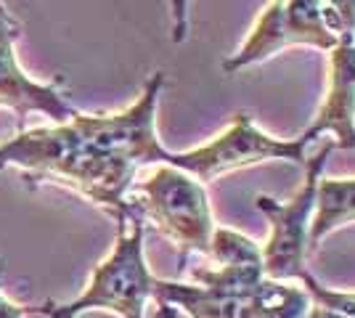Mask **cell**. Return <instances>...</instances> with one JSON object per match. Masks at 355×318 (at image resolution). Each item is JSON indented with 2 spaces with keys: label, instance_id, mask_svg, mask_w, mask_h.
Listing matches in <instances>:
<instances>
[{
  "label": "cell",
  "instance_id": "11",
  "mask_svg": "<svg viewBox=\"0 0 355 318\" xmlns=\"http://www.w3.org/2000/svg\"><path fill=\"white\" fill-rule=\"evenodd\" d=\"M300 284L311 297L305 318H355V292H337L324 287L313 273H308Z\"/></svg>",
  "mask_w": 355,
  "mask_h": 318
},
{
  "label": "cell",
  "instance_id": "5",
  "mask_svg": "<svg viewBox=\"0 0 355 318\" xmlns=\"http://www.w3.org/2000/svg\"><path fill=\"white\" fill-rule=\"evenodd\" d=\"M334 141L329 138L318 152L305 162V178L292 197L282 202L268 194L254 197V207L268 218V239L260 247L263 273L270 281H302L308 276L305 260L311 252V220L315 210V188L324 178L329 154L334 152Z\"/></svg>",
  "mask_w": 355,
  "mask_h": 318
},
{
  "label": "cell",
  "instance_id": "1",
  "mask_svg": "<svg viewBox=\"0 0 355 318\" xmlns=\"http://www.w3.org/2000/svg\"><path fill=\"white\" fill-rule=\"evenodd\" d=\"M164 75L146 80L138 101L112 114H83L53 127L19 130L0 146V170L19 167L30 178L74 188L114 220L135 215L128 194L144 165H167L170 152L157 136V104Z\"/></svg>",
  "mask_w": 355,
  "mask_h": 318
},
{
  "label": "cell",
  "instance_id": "7",
  "mask_svg": "<svg viewBox=\"0 0 355 318\" xmlns=\"http://www.w3.org/2000/svg\"><path fill=\"white\" fill-rule=\"evenodd\" d=\"M19 35H21L19 21L0 3V106L11 109L21 125L32 112H40L56 125L69 122L77 114V109L67 101L64 77L43 85L24 75L14 53V43Z\"/></svg>",
  "mask_w": 355,
  "mask_h": 318
},
{
  "label": "cell",
  "instance_id": "2",
  "mask_svg": "<svg viewBox=\"0 0 355 318\" xmlns=\"http://www.w3.org/2000/svg\"><path fill=\"white\" fill-rule=\"evenodd\" d=\"M350 30H355V3L273 0L260 11L236 53L223 61V72L236 75L289 46H308L329 53Z\"/></svg>",
  "mask_w": 355,
  "mask_h": 318
},
{
  "label": "cell",
  "instance_id": "10",
  "mask_svg": "<svg viewBox=\"0 0 355 318\" xmlns=\"http://www.w3.org/2000/svg\"><path fill=\"white\" fill-rule=\"evenodd\" d=\"M311 308V297L305 289L289 281L263 279L257 289L244 303L239 318H305Z\"/></svg>",
  "mask_w": 355,
  "mask_h": 318
},
{
  "label": "cell",
  "instance_id": "4",
  "mask_svg": "<svg viewBox=\"0 0 355 318\" xmlns=\"http://www.w3.org/2000/svg\"><path fill=\"white\" fill-rule=\"evenodd\" d=\"M128 204L144 223H154L162 236L175 244L180 263H186L191 252L209 258L215 220L205 183L178 167L157 165L144 181L133 183Z\"/></svg>",
  "mask_w": 355,
  "mask_h": 318
},
{
  "label": "cell",
  "instance_id": "3",
  "mask_svg": "<svg viewBox=\"0 0 355 318\" xmlns=\"http://www.w3.org/2000/svg\"><path fill=\"white\" fill-rule=\"evenodd\" d=\"M144 220L128 215L117 220V242L90 273V284L74 303H43L48 318H77L85 310H109L119 318H144L157 276H151L144 258Z\"/></svg>",
  "mask_w": 355,
  "mask_h": 318
},
{
  "label": "cell",
  "instance_id": "6",
  "mask_svg": "<svg viewBox=\"0 0 355 318\" xmlns=\"http://www.w3.org/2000/svg\"><path fill=\"white\" fill-rule=\"evenodd\" d=\"M311 141L305 136L276 138L260 130L247 112H236L231 125L205 146L189 152H170V167L189 173L199 183L215 181L223 173L260 162H292L305 167Z\"/></svg>",
  "mask_w": 355,
  "mask_h": 318
},
{
  "label": "cell",
  "instance_id": "8",
  "mask_svg": "<svg viewBox=\"0 0 355 318\" xmlns=\"http://www.w3.org/2000/svg\"><path fill=\"white\" fill-rule=\"evenodd\" d=\"M331 136L337 149H355V30L345 32L334 51H329V85L311 127L308 141Z\"/></svg>",
  "mask_w": 355,
  "mask_h": 318
},
{
  "label": "cell",
  "instance_id": "9",
  "mask_svg": "<svg viewBox=\"0 0 355 318\" xmlns=\"http://www.w3.org/2000/svg\"><path fill=\"white\" fill-rule=\"evenodd\" d=\"M355 223V175L321 178L315 188V210L311 220V252L318 249L331 231Z\"/></svg>",
  "mask_w": 355,
  "mask_h": 318
},
{
  "label": "cell",
  "instance_id": "12",
  "mask_svg": "<svg viewBox=\"0 0 355 318\" xmlns=\"http://www.w3.org/2000/svg\"><path fill=\"white\" fill-rule=\"evenodd\" d=\"M3 273V265H0ZM27 313H40V305H14L0 294V318H24Z\"/></svg>",
  "mask_w": 355,
  "mask_h": 318
}]
</instances>
